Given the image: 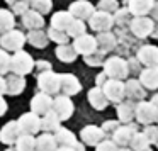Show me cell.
<instances>
[{
  "label": "cell",
  "mask_w": 158,
  "mask_h": 151,
  "mask_svg": "<svg viewBox=\"0 0 158 151\" xmlns=\"http://www.w3.org/2000/svg\"><path fill=\"white\" fill-rule=\"evenodd\" d=\"M95 151H119V148L116 146V143L110 137H106L95 146Z\"/></svg>",
  "instance_id": "f6af8a7d"
},
{
  "label": "cell",
  "mask_w": 158,
  "mask_h": 151,
  "mask_svg": "<svg viewBox=\"0 0 158 151\" xmlns=\"http://www.w3.org/2000/svg\"><path fill=\"white\" fill-rule=\"evenodd\" d=\"M34 70V59L29 55L27 51L21 49V51H15L10 56V66H9V71L14 73L19 76H26Z\"/></svg>",
  "instance_id": "7a4b0ae2"
},
{
  "label": "cell",
  "mask_w": 158,
  "mask_h": 151,
  "mask_svg": "<svg viewBox=\"0 0 158 151\" xmlns=\"http://www.w3.org/2000/svg\"><path fill=\"white\" fill-rule=\"evenodd\" d=\"M155 0H124L126 9L131 12L133 17H144L150 14Z\"/></svg>",
  "instance_id": "ac0fdd59"
},
{
  "label": "cell",
  "mask_w": 158,
  "mask_h": 151,
  "mask_svg": "<svg viewBox=\"0 0 158 151\" xmlns=\"http://www.w3.org/2000/svg\"><path fill=\"white\" fill-rule=\"evenodd\" d=\"M150 19L153 22H158V0H155L153 7H151V10H150Z\"/></svg>",
  "instance_id": "f907efd6"
},
{
  "label": "cell",
  "mask_w": 158,
  "mask_h": 151,
  "mask_svg": "<svg viewBox=\"0 0 158 151\" xmlns=\"http://www.w3.org/2000/svg\"><path fill=\"white\" fill-rule=\"evenodd\" d=\"M5 2H7L9 5H12V4H15V2H17V0H5Z\"/></svg>",
  "instance_id": "9f6ffc18"
},
{
  "label": "cell",
  "mask_w": 158,
  "mask_h": 151,
  "mask_svg": "<svg viewBox=\"0 0 158 151\" xmlns=\"http://www.w3.org/2000/svg\"><path fill=\"white\" fill-rule=\"evenodd\" d=\"M112 19H114V26L124 29V27H129L131 21H133V15H131V12L127 10L126 7H123V9L119 7V9H117V10L112 14Z\"/></svg>",
  "instance_id": "836d02e7"
},
{
  "label": "cell",
  "mask_w": 158,
  "mask_h": 151,
  "mask_svg": "<svg viewBox=\"0 0 158 151\" xmlns=\"http://www.w3.org/2000/svg\"><path fill=\"white\" fill-rule=\"evenodd\" d=\"M104 73H106L107 78L112 80H121L129 76V70H127V63L126 59H123L121 56H110L104 61Z\"/></svg>",
  "instance_id": "3957f363"
},
{
  "label": "cell",
  "mask_w": 158,
  "mask_h": 151,
  "mask_svg": "<svg viewBox=\"0 0 158 151\" xmlns=\"http://www.w3.org/2000/svg\"><path fill=\"white\" fill-rule=\"evenodd\" d=\"M4 93H5V78L0 76V95H4Z\"/></svg>",
  "instance_id": "f5cc1de1"
},
{
  "label": "cell",
  "mask_w": 158,
  "mask_h": 151,
  "mask_svg": "<svg viewBox=\"0 0 158 151\" xmlns=\"http://www.w3.org/2000/svg\"><path fill=\"white\" fill-rule=\"evenodd\" d=\"M29 9H31V0H17L15 4H12L10 12L14 15H24Z\"/></svg>",
  "instance_id": "b9f144b4"
},
{
  "label": "cell",
  "mask_w": 158,
  "mask_h": 151,
  "mask_svg": "<svg viewBox=\"0 0 158 151\" xmlns=\"http://www.w3.org/2000/svg\"><path fill=\"white\" fill-rule=\"evenodd\" d=\"M95 41H97V49H99L100 53H104V55L114 51L116 46H117V38L110 31L109 32H99Z\"/></svg>",
  "instance_id": "7402d4cb"
},
{
  "label": "cell",
  "mask_w": 158,
  "mask_h": 151,
  "mask_svg": "<svg viewBox=\"0 0 158 151\" xmlns=\"http://www.w3.org/2000/svg\"><path fill=\"white\" fill-rule=\"evenodd\" d=\"M106 139V134L100 129L99 126H85L80 133V141H82L85 146H94L95 148L100 141Z\"/></svg>",
  "instance_id": "e0dca14e"
},
{
  "label": "cell",
  "mask_w": 158,
  "mask_h": 151,
  "mask_svg": "<svg viewBox=\"0 0 158 151\" xmlns=\"http://www.w3.org/2000/svg\"><path fill=\"white\" fill-rule=\"evenodd\" d=\"M126 63H127V70H129V75H131V73H138V75H139V73H141V63L138 61L136 56H131V58H127V59H126Z\"/></svg>",
  "instance_id": "7dc6e473"
},
{
  "label": "cell",
  "mask_w": 158,
  "mask_h": 151,
  "mask_svg": "<svg viewBox=\"0 0 158 151\" xmlns=\"http://www.w3.org/2000/svg\"><path fill=\"white\" fill-rule=\"evenodd\" d=\"M53 136H55L56 144H58V146H63V148H73L77 143H78L77 136L72 133V131L66 129V127H60Z\"/></svg>",
  "instance_id": "484cf974"
},
{
  "label": "cell",
  "mask_w": 158,
  "mask_h": 151,
  "mask_svg": "<svg viewBox=\"0 0 158 151\" xmlns=\"http://www.w3.org/2000/svg\"><path fill=\"white\" fill-rule=\"evenodd\" d=\"M7 107H9V105H7V102H5V99L0 95V117L7 112Z\"/></svg>",
  "instance_id": "816d5d0a"
},
{
  "label": "cell",
  "mask_w": 158,
  "mask_h": 151,
  "mask_svg": "<svg viewBox=\"0 0 158 151\" xmlns=\"http://www.w3.org/2000/svg\"><path fill=\"white\" fill-rule=\"evenodd\" d=\"M139 83L146 90H156L158 88V68H144L139 73Z\"/></svg>",
  "instance_id": "cb8c5ba5"
},
{
  "label": "cell",
  "mask_w": 158,
  "mask_h": 151,
  "mask_svg": "<svg viewBox=\"0 0 158 151\" xmlns=\"http://www.w3.org/2000/svg\"><path fill=\"white\" fill-rule=\"evenodd\" d=\"M56 151H85V144H83L82 141H78V143H77L73 148H63V146H58V148H56Z\"/></svg>",
  "instance_id": "681fc988"
},
{
  "label": "cell",
  "mask_w": 158,
  "mask_h": 151,
  "mask_svg": "<svg viewBox=\"0 0 158 151\" xmlns=\"http://www.w3.org/2000/svg\"><path fill=\"white\" fill-rule=\"evenodd\" d=\"M124 93H126V97L129 100H133V102H141V100H144V97H146V88L139 83V80L129 78L124 83Z\"/></svg>",
  "instance_id": "d6986e66"
},
{
  "label": "cell",
  "mask_w": 158,
  "mask_h": 151,
  "mask_svg": "<svg viewBox=\"0 0 158 151\" xmlns=\"http://www.w3.org/2000/svg\"><path fill=\"white\" fill-rule=\"evenodd\" d=\"M9 66H10V55L0 48V76L9 73Z\"/></svg>",
  "instance_id": "7bdbcfd3"
},
{
  "label": "cell",
  "mask_w": 158,
  "mask_h": 151,
  "mask_svg": "<svg viewBox=\"0 0 158 151\" xmlns=\"http://www.w3.org/2000/svg\"><path fill=\"white\" fill-rule=\"evenodd\" d=\"M26 44V34L22 31H17V29H12V31L5 32V34L0 36V48L4 51H21Z\"/></svg>",
  "instance_id": "8992f818"
},
{
  "label": "cell",
  "mask_w": 158,
  "mask_h": 151,
  "mask_svg": "<svg viewBox=\"0 0 158 151\" xmlns=\"http://www.w3.org/2000/svg\"><path fill=\"white\" fill-rule=\"evenodd\" d=\"M26 88V80L24 76H19V75H14V73H10V75L5 78V93L7 95H19V93H22Z\"/></svg>",
  "instance_id": "603a6c76"
},
{
  "label": "cell",
  "mask_w": 158,
  "mask_h": 151,
  "mask_svg": "<svg viewBox=\"0 0 158 151\" xmlns=\"http://www.w3.org/2000/svg\"><path fill=\"white\" fill-rule=\"evenodd\" d=\"M156 122H158V120H156Z\"/></svg>",
  "instance_id": "6125c7cd"
},
{
  "label": "cell",
  "mask_w": 158,
  "mask_h": 151,
  "mask_svg": "<svg viewBox=\"0 0 158 151\" xmlns=\"http://www.w3.org/2000/svg\"><path fill=\"white\" fill-rule=\"evenodd\" d=\"M151 38L158 39V26H155V27H153V32H151Z\"/></svg>",
  "instance_id": "11a10c76"
},
{
  "label": "cell",
  "mask_w": 158,
  "mask_h": 151,
  "mask_svg": "<svg viewBox=\"0 0 158 151\" xmlns=\"http://www.w3.org/2000/svg\"><path fill=\"white\" fill-rule=\"evenodd\" d=\"M83 61H85L89 66H102L104 61H106V55H104V53H100L99 49H97V51H94L92 55L83 56Z\"/></svg>",
  "instance_id": "60d3db41"
},
{
  "label": "cell",
  "mask_w": 158,
  "mask_h": 151,
  "mask_svg": "<svg viewBox=\"0 0 158 151\" xmlns=\"http://www.w3.org/2000/svg\"><path fill=\"white\" fill-rule=\"evenodd\" d=\"M14 26H15V15L9 9H0V32L5 34V32L12 31Z\"/></svg>",
  "instance_id": "d6a6232c"
},
{
  "label": "cell",
  "mask_w": 158,
  "mask_h": 151,
  "mask_svg": "<svg viewBox=\"0 0 158 151\" xmlns=\"http://www.w3.org/2000/svg\"><path fill=\"white\" fill-rule=\"evenodd\" d=\"M65 32L68 34V38L77 39V38H80V36L87 34V26H85V22H83V21H78V19H73V21H72V24L68 26V29H66Z\"/></svg>",
  "instance_id": "d590c367"
},
{
  "label": "cell",
  "mask_w": 158,
  "mask_h": 151,
  "mask_svg": "<svg viewBox=\"0 0 158 151\" xmlns=\"http://www.w3.org/2000/svg\"><path fill=\"white\" fill-rule=\"evenodd\" d=\"M117 9H119V2L117 0H99V4H97V10L106 12V14H110V15Z\"/></svg>",
  "instance_id": "ab89813d"
},
{
  "label": "cell",
  "mask_w": 158,
  "mask_h": 151,
  "mask_svg": "<svg viewBox=\"0 0 158 151\" xmlns=\"http://www.w3.org/2000/svg\"><path fill=\"white\" fill-rule=\"evenodd\" d=\"M36 82H38V88L39 92L46 93V95H55L60 92V75L58 73H55L53 70H49V71H44V73H38V78H36Z\"/></svg>",
  "instance_id": "277c9868"
},
{
  "label": "cell",
  "mask_w": 158,
  "mask_h": 151,
  "mask_svg": "<svg viewBox=\"0 0 158 151\" xmlns=\"http://www.w3.org/2000/svg\"><path fill=\"white\" fill-rule=\"evenodd\" d=\"M127 148L133 151H143L146 148H150V141L146 139V136L143 133H134V136L131 137V143Z\"/></svg>",
  "instance_id": "8d00e7d4"
},
{
  "label": "cell",
  "mask_w": 158,
  "mask_h": 151,
  "mask_svg": "<svg viewBox=\"0 0 158 151\" xmlns=\"http://www.w3.org/2000/svg\"><path fill=\"white\" fill-rule=\"evenodd\" d=\"M72 21H73V17L68 10H58L51 17V27L58 29V31H66L68 26L72 24Z\"/></svg>",
  "instance_id": "4316f807"
},
{
  "label": "cell",
  "mask_w": 158,
  "mask_h": 151,
  "mask_svg": "<svg viewBox=\"0 0 158 151\" xmlns=\"http://www.w3.org/2000/svg\"><path fill=\"white\" fill-rule=\"evenodd\" d=\"M156 148H158V141H156Z\"/></svg>",
  "instance_id": "94428289"
},
{
  "label": "cell",
  "mask_w": 158,
  "mask_h": 151,
  "mask_svg": "<svg viewBox=\"0 0 158 151\" xmlns=\"http://www.w3.org/2000/svg\"><path fill=\"white\" fill-rule=\"evenodd\" d=\"M82 90V85H80L78 78L72 73H61L60 75V92L61 95H66V97H72V95H77V93Z\"/></svg>",
  "instance_id": "9a60e30c"
},
{
  "label": "cell",
  "mask_w": 158,
  "mask_h": 151,
  "mask_svg": "<svg viewBox=\"0 0 158 151\" xmlns=\"http://www.w3.org/2000/svg\"><path fill=\"white\" fill-rule=\"evenodd\" d=\"M136 58L144 68H158V46L143 44L138 49Z\"/></svg>",
  "instance_id": "7c38bea8"
},
{
  "label": "cell",
  "mask_w": 158,
  "mask_h": 151,
  "mask_svg": "<svg viewBox=\"0 0 158 151\" xmlns=\"http://www.w3.org/2000/svg\"><path fill=\"white\" fill-rule=\"evenodd\" d=\"M68 12L72 14L73 19H78V21H89L92 17V14L95 12V5L89 0H75L70 4Z\"/></svg>",
  "instance_id": "8fae6325"
},
{
  "label": "cell",
  "mask_w": 158,
  "mask_h": 151,
  "mask_svg": "<svg viewBox=\"0 0 158 151\" xmlns=\"http://www.w3.org/2000/svg\"><path fill=\"white\" fill-rule=\"evenodd\" d=\"M55 55H56V58L63 63H73L77 59V56H78L72 44H60L58 48H56Z\"/></svg>",
  "instance_id": "1f68e13d"
},
{
  "label": "cell",
  "mask_w": 158,
  "mask_h": 151,
  "mask_svg": "<svg viewBox=\"0 0 158 151\" xmlns=\"http://www.w3.org/2000/svg\"><path fill=\"white\" fill-rule=\"evenodd\" d=\"M89 102L95 110H104L107 105H109V100L106 99L104 92L99 88V87H94V88L89 90Z\"/></svg>",
  "instance_id": "83f0119b"
},
{
  "label": "cell",
  "mask_w": 158,
  "mask_h": 151,
  "mask_svg": "<svg viewBox=\"0 0 158 151\" xmlns=\"http://www.w3.org/2000/svg\"><path fill=\"white\" fill-rule=\"evenodd\" d=\"M5 151H15V149H14V148H7Z\"/></svg>",
  "instance_id": "680465c9"
},
{
  "label": "cell",
  "mask_w": 158,
  "mask_h": 151,
  "mask_svg": "<svg viewBox=\"0 0 158 151\" xmlns=\"http://www.w3.org/2000/svg\"><path fill=\"white\" fill-rule=\"evenodd\" d=\"M17 126L21 134L26 136H36L41 131V117L36 116L34 112H26L17 119Z\"/></svg>",
  "instance_id": "52a82bcc"
},
{
  "label": "cell",
  "mask_w": 158,
  "mask_h": 151,
  "mask_svg": "<svg viewBox=\"0 0 158 151\" xmlns=\"http://www.w3.org/2000/svg\"><path fill=\"white\" fill-rule=\"evenodd\" d=\"M21 17H22V26L27 27L29 31H38V29H43V26H44V17L38 12H34L32 9H29Z\"/></svg>",
  "instance_id": "d4e9b609"
},
{
  "label": "cell",
  "mask_w": 158,
  "mask_h": 151,
  "mask_svg": "<svg viewBox=\"0 0 158 151\" xmlns=\"http://www.w3.org/2000/svg\"><path fill=\"white\" fill-rule=\"evenodd\" d=\"M61 127V120L56 117V114L53 112H48L41 117V131L43 133H49V134H55L56 131Z\"/></svg>",
  "instance_id": "f1b7e54d"
},
{
  "label": "cell",
  "mask_w": 158,
  "mask_h": 151,
  "mask_svg": "<svg viewBox=\"0 0 158 151\" xmlns=\"http://www.w3.org/2000/svg\"><path fill=\"white\" fill-rule=\"evenodd\" d=\"M53 112L56 114V117H58L60 120H68L70 117L73 116V112H75V105H73L72 99L66 95H56L55 99H53Z\"/></svg>",
  "instance_id": "ba28073f"
},
{
  "label": "cell",
  "mask_w": 158,
  "mask_h": 151,
  "mask_svg": "<svg viewBox=\"0 0 158 151\" xmlns=\"http://www.w3.org/2000/svg\"><path fill=\"white\" fill-rule=\"evenodd\" d=\"M119 151H133V149H129V148H119Z\"/></svg>",
  "instance_id": "6f0895ef"
},
{
  "label": "cell",
  "mask_w": 158,
  "mask_h": 151,
  "mask_svg": "<svg viewBox=\"0 0 158 151\" xmlns=\"http://www.w3.org/2000/svg\"><path fill=\"white\" fill-rule=\"evenodd\" d=\"M26 43H29L31 46H34V48H38V49H43V48L48 46L49 39H48L46 31L38 29V31H29L27 32V36H26Z\"/></svg>",
  "instance_id": "f546056e"
},
{
  "label": "cell",
  "mask_w": 158,
  "mask_h": 151,
  "mask_svg": "<svg viewBox=\"0 0 158 151\" xmlns=\"http://www.w3.org/2000/svg\"><path fill=\"white\" fill-rule=\"evenodd\" d=\"M143 151H151V148H146V149H143Z\"/></svg>",
  "instance_id": "91938a15"
},
{
  "label": "cell",
  "mask_w": 158,
  "mask_h": 151,
  "mask_svg": "<svg viewBox=\"0 0 158 151\" xmlns=\"http://www.w3.org/2000/svg\"><path fill=\"white\" fill-rule=\"evenodd\" d=\"M34 68L38 70L39 73H44V71H49L51 68V63L46 61V59H39V61H34Z\"/></svg>",
  "instance_id": "c3c4849f"
},
{
  "label": "cell",
  "mask_w": 158,
  "mask_h": 151,
  "mask_svg": "<svg viewBox=\"0 0 158 151\" xmlns=\"http://www.w3.org/2000/svg\"><path fill=\"white\" fill-rule=\"evenodd\" d=\"M46 34H48V39L53 43H56V44H68V34H66L65 31H58V29H53L49 27L48 31H46Z\"/></svg>",
  "instance_id": "f35d334b"
},
{
  "label": "cell",
  "mask_w": 158,
  "mask_h": 151,
  "mask_svg": "<svg viewBox=\"0 0 158 151\" xmlns=\"http://www.w3.org/2000/svg\"><path fill=\"white\" fill-rule=\"evenodd\" d=\"M134 109H136V102H133V100L129 99H124L121 104H117V120H119L121 124H129L133 122L134 119Z\"/></svg>",
  "instance_id": "44dd1931"
},
{
  "label": "cell",
  "mask_w": 158,
  "mask_h": 151,
  "mask_svg": "<svg viewBox=\"0 0 158 151\" xmlns=\"http://www.w3.org/2000/svg\"><path fill=\"white\" fill-rule=\"evenodd\" d=\"M143 134L146 136V139L150 141V144H156V141H158V126H155V124L144 126L143 127Z\"/></svg>",
  "instance_id": "ee69618b"
},
{
  "label": "cell",
  "mask_w": 158,
  "mask_h": 151,
  "mask_svg": "<svg viewBox=\"0 0 158 151\" xmlns=\"http://www.w3.org/2000/svg\"><path fill=\"white\" fill-rule=\"evenodd\" d=\"M95 87H99L104 92L106 99L109 100V104H121L124 99H126V93H124V82L121 80H112L107 78L106 73H99L95 78Z\"/></svg>",
  "instance_id": "6da1fadb"
},
{
  "label": "cell",
  "mask_w": 158,
  "mask_h": 151,
  "mask_svg": "<svg viewBox=\"0 0 158 151\" xmlns=\"http://www.w3.org/2000/svg\"><path fill=\"white\" fill-rule=\"evenodd\" d=\"M134 133H138V126L134 122L129 124H121L116 129V133L110 136V139L116 143L117 148H127L131 143V137L134 136Z\"/></svg>",
  "instance_id": "9c48e42d"
},
{
  "label": "cell",
  "mask_w": 158,
  "mask_h": 151,
  "mask_svg": "<svg viewBox=\"0 0 158 151\" xmlns=\"http://www.w3.org/2000/svg\"><path fill=\"white\" fill-rule=\"evenodd\" d=\"M150 102H151V104H153V105L158 109V93H155V95L151 97V100H150Z\"/></svg>",
  "instance_id": "db71d44e"
},
{
  "label": "cell",
  "mask_w": 158,
  "mask_h": 151,
  "mask_svg": "<svg viewBox=\"0 0 158 151\" xmlns=\"http://www.w3.org/2000/svg\"><path fill=\"white\" fill-rule=\"evenodd\" d=\"M73 49L77 51V55H82V56H89L92 55L94 51H97V41H95V36H90V34H83L80 38L73 39Z\"/></svg>",
  "instance_id": "2e32d148"
},
{
  "label": "cell",
  "mask_w": 158,
  "mask_h": 151,
  "mask_svg": "<svg viewBox=\"0 0 158 151\" xmlns=\"http://www.w3.org/2000/svg\"><path fill=\"white\" fill-rule=\"evenodd\" d=\"M134 117L143 126H151L158 120V109L148 100H141V102H136Z\"/></svg>",
  "instance_id": "5b68a950"
},
{
  "label": "cell",
  "mask_w": 158,
  "mask_h": 151,
  "mask_svg": "<svg viewBox=\"0 0 158 151\" xmlns=\"http://www.w3.org/2000/svg\"><path fill=\"white\" fill-rule=\"evenodd\" d=\"M153 27H155V22L148 15H144V17H133V21L129 24V31L138 39H144L148 36H151Z\"/></svg>",
  "instance_id": "30bf717a"
},
{
  "label": "cell",
  "mask_w": 158,
  "mask_h": 151,
  "mask_svg": "<svg viewBox=\"0 0 158 151\" xmlns=\"http://www.w3.org/2000/svg\"><path fill=\"white\" fill-rule=\"evenodd\" d=\"M58 144L55 141V136L49 133H43L36 137V151H56Z\"/></svg>",
  "instance_id": "4dcf8cb0"
},
{
  "label": "cell",
  "mask_w": 158,
  "mask_h": 151,
  "mask_svg": "<svg viewBox=\"0 0 158 151\" xmlns=\"http://www.w3.org/2000/svg\"><path fill=\"white\" fill-rule=\"evenodd\" d=\"M53 109V97L51 95H46V93L39 92L32 97L31 100V112H34L36 116L43 117L44 114L51 112Z\"/></svg>",
  "instance_id": "5bb4252c"
},
{
  "label": "cell",
  "mask_w": 158,
  "mask_h": 151,
  "mask_svg": "<svg viewBox=\"0 0 158 151\" xmlns=\"http://www.w3.org/2000/svg\"><path fill=\"white\" fill-rule=\"evenodd\" d=\"M15 151H36V137L21 134L15 141Z\"/></svg>",
  "instance_id": "e575fe53"
},
{
  "label": "cell",
  "mask_w": 158,
  "mask_h": 151,
  "mask_svg": "<svg viewBox=\"0 0 158 151\" xmlns=\"http://www.w3.org/2000/svg\"><path fill=\"white\" fill-rule=\"evenodd\" d=\"M19 136H21V131H19L17 120H9V122L0 129V143L7 144V146L15 144V141H17Z\"/></svg>",
  "instance_id": "ffe728a7"
},
{
  "label": "cell",
  "mask_w": 158,
  "mask_h": 151,
  "mask_svg": "<svg viewBox=\"0 0 158 151\" xmlns=\"http://www.w3.org/2000/svg\"><path fill=\"white\" fill-rule=\"evenodd\" d=\"M89 26L92 31L95 32H109L114 26V19L110 14H106V12H94L92 17L89 19Z\"/></svg>",
  "instance_id": "4fadbf2b"
},
{
  "label": "cell",
  "mask_w": 158,
  "mask_h": 151,
  "mask_svg": "<svg viewBox=\"0 0 158 151\" xmlns=\"http://www.w3.org/2000/svg\"><path fill=\"white\" fill-rule=\"evenodd\" d=\"M31 9L44 17L46 14H49V12H51L53 2H51V0H31Z\"/></svg>",
  "instance_id": "74e56055"
},
{
  "label": "cell",
  "mask_w": 158,
  "mask_h": 151,
  "mask_svg": "<svg viewBox=\"0 0 158 151\" xmlns=\"http://www.w3.org/2000/svg\"><path fill=\"white\" fill-rule=\"evenodd\" d=\"M119 126H121L119 120H106V122L100 126V129L104 131V134H106V136H112Z\"/></svg>",
  "instance_id": "bcb514c9"
}]
</instances>
